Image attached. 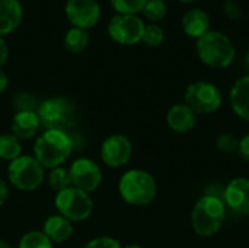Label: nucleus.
Instances as JSON below:
<instances>
[{"label": "nucleus", "instance_id": "obj_1", "mask_svg": "<svg viewBox=\"0 0 249 248\" xmlns=\"http://www.w3.org/2000/svg\"><path fill=\"white\" fill-rule=\"evenodd\" d=\"M73 152V140L69 133L45 130L34 145V158L45 170L63 165Z\"/></svg>", "mask_w": 249, "mask_h": 248}, {"label": "nucleus", "instance_id": "obj_2", "mask_svg": "<svg viewBox=\"0 0 249 248\" xmlns=\"http://www.w3.org/2000/svg\"><path fill=\"white\" fill-rule=\"evenodd\" d=\"M225 218V200L217 196L206 194L194 205L191 213V225L197 235L212 237L222 228Z\"/></svg>", "mask_w": 249, "mask_h": 248}, {"label": "nucleus", "instance_id": "obj_3", "mask_svg": "<svg viewBox=\"0 0 249 248\" xmlns=\"http://www.w3.org/2000/svg\"><path fill=\"white\" fill-rule=\"evenodd\" d=\"M118 191L125 203L131 206H146L155 200L158 186L149 172L143 170H130L120 178Z\"/></svg>", "mask_w": 249, "mask_h": 248}, {"label": "nucleus", "instance_id": "obj_4", "mask_svg": "<svg viewBox=\"0 0 249 248\" xmlns=\"http://www.w3.org/2000/svg\"><path fill=\"white\" fill-rule=\"evenodd\" d=\"M197 54L206 66L225 69L235 60V47L223 32L209 31L197 39Z\"/></svg>", "mask_w": 249, "mask_h": 248}, {"label": "nucleus", "instance_id": "obj_5", "mask_svg": "<svg viewBox=\"0 0 249 248\" xmlns=\"http://www.w3.org/2000/svg\"><path fill=\"white\" fill-rule=\"evenodd\" d=\"M41 127L45 130L66 132L74 127L77 114L76 107L63 96H53L42 101L36 111Z\"/></svg>", "mask_w": 249, "mask_h": 248}, {"label": "nucleus", "instance_id": "obj_6", "mask_svg": "<svg viewBox=\"0 0 249 248\" xmlns=\"http://www.w3.org/2000/svg\"><path fill=\"white\" fill-rule=\"evenodd\" d=\"M54 205L58 215L64 216L70 222L86 221L93 212V200L90 196L73 186L55 193Z\"/></svg>", "mask_w": 249, "mask_h": 248}, {"label": "nucleus", "instance_id": "obj_7", "mask_svg": "<svg viewBox=\"0 0 249 248\" xmlns=\"http://www.w3.org/2000/svg\"><path fill=\"white\" fill-rule=\"evenodd\" d=\"M7 177L12 186L20 191H34L44 183V168L29 155H20L7 167Z\"/></svg>", "mask_w": 249, "mask_h": 248}, {"label": "nucleus", "instance_id": "obj_8", "mask_svg": "<svg viewBox=\"0 0 249 248\" xmlns=\"http://www.w3.org/2000/svg\"><path fill=\"white\" fill-rule=\"evenodd\" d=\"M222 94L210 82H194L185 91V104L196 114H212L222 105Z\"/></svg>", "mask_w": 249, "mask_h": 248}, {"label": "nucleus", "instance_id": "obj_9", "mask_svg": "<svg viewBox=\"0 0 249 248\" xmlns=\"http://www.w3.org/2000/svg\"><path fill=\"white\" fill-rule=\"evenodd\" d=\"M144 23L136 15H117L109 20L108 34L121 45H134L142 41Z\"/></svg>", "mask_w": 249, "mask_h": 248}, {"label": "nucleus", "instance_id": "obj_10", "mask_svg": "<svg viewBox=\"0 0 249 248\" xmlns=\"http://www.w3.org/2000/svg\"><path fill=\"white\" fill-rule=\"evenodd\" d=\"M70 178L71 186L90 194L102 183V171L96 162L89 158H79L70 165Z\"/></svg>", "mask_w": 249, "mask_h": 248}, {"label": "nucleus", "instance_id": "obj_11", "mask_svg": "<svg viewBox=\"0 0 249 248\" xmlns=\"http://www.w3.org/2000/svg\"><path fill=\"white\" fill-rule=\"evenodd\" d=\"M133 153L131 142L124 134H111L101 145V159L109 168L125 165Z\"/></svg>", "mask_w": 249, "mask_h": 248}, {"label": "nucleus", "instance_id": "obj_12", "mask_svg": "<svg viewBox=\"0 0 249 248\" xmlns=\"http://www.w3.org/2000/svg\"><path fill=\"white\" fill-rule=\"evenodd\" d=\"M66 15L73 26L88 29L98 22L101 7L96 0H67Z\"/></svg>", "mask_w": 249, "mask_h": 248}, {"label": "nucleus", "instance_id": "obj_13", "mask_svg": "<svg viewBox=\"0 0 249 248\" xmlns=\"http://www.w3.org/2000/svg\"><path fill=\"white\" fill-rule=\"evenodd\" d=\"M225 205L242 215H249V178L232 180L223 193Z\"/></svg>", "mask_w": 249, "mask_h": 248}, {"label": "nucleus", "instance_id": "obj_14", "mask_svg": "<svg viewBox=\"0 0 249 248\" xmlns=\"http://www.w3.org/2000/svg\"><path fill=\"white\" fill-rule=\"evenodd\" d=\"M41 127L39 117L36 113L32 111H23L16 113L12 120V134L18 137L19 140H26L34 137Z\"/></svg>", "mask_w": 249, "mask_h": 248}, {"label": "nucleus", "instance_id": "obj_15", "mask_svg": "<svg viewBox=\"0 0 249 248\" xmlns=\"http://www.w3.org/2000/svg\"><path fill=\"white\" fill-rule=\"evenodd\" d=\"M196 113L187 104H177L166 114V121L169 127L178 133H187L193 130V127L196 126Z\"/></svg>", "mask_w": 249, "mask_h": 248}, {"label": "nucleus", "instance_id": "obj_16", "mask_svg": "<svg viewBox=\"0 0 249 248\" xmlns=\"http://www.w3.org/2000/svg\"><path fill=\"white\" fill-rule=\"evenodd\" d=\"M22 20V7L18 0H0V37L13 32Z\"/></svg>", "mask_w": 249, "mask_h": 248}, {"label": "nucleus", "instance_id": "obj_17", "mask_svg": "<svg viewBox=\"0 0 249 248\" xmlns=\"http://www.w3.org/2000/svg\"><path fill=\"white\" fill-rule=\"evenodd\" d=\"M42 232L51 243H64L73 235V224L61 215H53L45 219Z\"/></svg>", "mask_w": 249, "mask_h": 248}, {"label": "nucleus", "instance_id": "obj_18", "mask_svg": "<svg viewBox=\"0 0 249 248\" xmlns=\"http://www.w3.org/2000/svg\"><path fill=\"white\" fill-rule=\"evenodd\" d=\"M182 28L191 38H201L210 28V18L201 9H191L182 18Z\"/></svg>", "mask_w": 249, "mask_h": 248}, {"label": "nucleus", "instance_id": "obj_19", "mask_svg": "<svg viewBox=\"0 0 249 248\" xmlns=\"http://www.w3.org/2000/svg\"><path fill=\"white\" fill-rule=\"evenodd\" d=\"M231 105L233 111L249 121V75L241 77L231 91Z\"/></svg>", "mask_w": 249, "mask_h": 248}, {"label": "nucleus", "instance_id": "obj_20", "mask_svg": "<svg viewBox=\"0 0 249 248\" xmlns=\"http://www.w3.org/2000/svg\"><path fill=\"white\" fill-rule=\"evenodd\" d=\"M88 42H89V34L86 29H82V28L73 26L67 31V34L64 37L66 50L73 54L82 53L88 47Z\"/></svg>", "mask_w": 249, "mask_h": 248}, {"label": "nucleus", "instance_id": "obj_21", "mask_svg": "<svg viewBox=\"0 0 249 248\" xmlns=\"http://www.w3.org/2000/svg\"><path fill=\"white\" fill-rule=\"evenodd\" d=\"M22 155V145L18 137L13 134H1L0 136V158L4 161H15Z\"/></svg>", "mask_w": 249, "mask_h": 248}, {"label": "nucleus", "instance_id": "obj_22", "mask_svg": "<svg viewBox=\"0 0 249 248\" xmlns=\"http://www.w3.org/2000/svg\"><path fill=\"white\" fill-rule=\"evenodd\" d=\"M18 248H53V243L42 231H29L22 235Z\"/></svg>", "mask_w": 249, "mask_h": 248}, {"label": "nucleus", "instance_id": "obj_23", "mask_svg": "<svg viewBox=\"0 0 249 248\" xmlns=\"http://www.w3.org/2000/svg\"><path fill=\"white\" fill-rule=\"evenodd\" d=\"M48 184H50V187L55 193H58V191H61L64 189L71 187V178H70L69 170H66L63 167L53 168L50 175H48Z\"/></svg>", "mask_w": 249, "mask_h": 248}, {"label": "nucleus", "instance_id": "obj_24", "mask_svg": "<svg viewBox=\"0 0 249 248\" xmlns=\"http://www.w3.org/2000/svg\"><path fill=\"white\" fill-rule=\"evenodd\" d=\"M12 104H13V108L16 110V113H23V111L36 113L41 102H38V99L29 92H19L15 95Z\"/></svg>", "mask_w": 249, "mask_h": 248}, {"label": "nucleus", "instance_id": "obj_25", "mask_svg": "<svg viewBox=\"0 0 249 248\" xmlns=\"http://www.w3.org/2000/svg\"><path fill=\"white\" fill-rule=\"evenodd\" d=\"M147 0H111L112 7L120 15H136L143 10Z\"/></svg>", "mask_w": 249, "mask_h": 248}, {"label": "nucleus", "instance_id": "obj_26", "mask_svg": "<svg viewBox=\"0 0 249 248\" xmlns=\"http://www.w3.org/2000/svg\"><path fill=\"white\" fill-rule=\"evenodd\" d=\"M142 12L147 19L153 22L162 20L166 16V4L163 0H147Z\"/></svg>", "mask_w": 249, "mask_h": 248}, {"label": "nucleus", "instance_id": "obj_27", "mask_svg": "<svg viewBox=\"0 0 249 248\" xmlns=\"http://www.w3.org/2000/svg\"><path fill=\"white\" fill-rule=\"evenodd\" d=\"M165 39V34H163V29L159 26V25H147L144 26V31H143V37H142V41L149 45V47H159Z\"/></svg>", "mask_w": 249, "mask_h": 248}, {"label": "nucleus", "instance_id": "obj_28", "mask_svg": "<svg viewBox=\"0 0 249 248\" xmlns=\"http://www.w3.org/2000/svg\"><path fill=\"white\" fill-rule=\"evenodd\" d=\"M216 145H217L219 151H222L223 153H235V152H238L239 140L231 133H223L217 137Z\"/></svg>", "mask_w": 249, "mask_h": 248}, {"label": "nucleus", "instance_id": "obj_29", "mask_svg": "<svg viewBox=\"0 0 249 248\" xmlns=\"http://www.w3.org/2000/svg\"><path fill=\"white\" fill-rule=\"evenodd\" d=\"M83 248H123L121 244L111 237H98L90 240Z\"/></svg>", "mask_w": 249, "mask_h": 248}, {"label": "nucleus", "instance_id": "obj_30", "mask_svg": "<svg viewBox=\"0 0 249 248\" xmlns=\"http://www.w3.org/2000/svg\"><path fill=\"white\" fill-rule=\"evenodd\" d=\"M223 12L232 20H238V19L242 18V7H241V4L236 0H225Z\"/></svg>", "mask_w": 249, "mask_h": 248}, {"label": "nucleus", "instance_id": "obj_31", "mask_svg": "<svg viewBox=\"0 0 249 248\" xmlns=\"http://www.w3.org/2000/svg\"><path fill=\"white\" fill-rule=\"evenodd\" d=\"M238 153L242 159L249 161V134L244 136L239 140V148H238Z\"/></svg>", "mask_w": 249, "mask_h": 248}, {"label": "nucleus", "instance_id": "obj_32", "mask_svg": "<svg viewBox=\"0 0 249 248\" xmlns=\"http://www.w3.org/2000/svg\"><path fill=\"white\" fill-rule=\"evenodd\" d=\"M9 197V189H7V184L4 183L3 178H0V206L4 205V202L7 200Z\"/></svg>", "mask_w": 249, "mask_h": 248}, {"label": "nucleus", "instance_id": "obj_33", "mask_svg": "<svg viewBox=\"0 0 249 248\" xmlns=\"http://www.w3.org/2000/svg\"><path fill=\"white\" fill-rule=\"evenodd\" d=\"M7 54H9L7 45H6L4 39L0 37V66L6 63V60H7Z\"/></svg>", "mask_w": 249, "mask_h": 248}, {"label": "nucleus", "instance_id": "obj_34", "mask_svg": "<svg viewBox=\"0 0 249 248\" xmlns=\"http://www.w3.org/2000/svg\"><path fill=\"white\" fill-rule=\"evenodd\" d=\"M6 86H7V77H6L4 72L0 69V92H3L6 89Z\"/></svg>", "mask_w": 249, "mask_h": 248}, {"label": "nucleus", "instance_id": "obj_35", "mask_svg": "<svg viewBox=\"0 0 249 248\" xmlns=\"http://www.w3.org/2000/svg\"><path fill=\"white\" fill-rule=\"evenodd\" d=\"M0 248H12V247H10L6 241H1V240H0Z\"/></svg>", "mask_w": 249, "mask_h": 248}, {"label": "nucleus", "instance_id": "obj_36", "mask_svg": "<svg viewBox=\"0 0 249 248\" xmlns=\"http://www.w3.org/2000/svg\"><path fill=\"white\" fill-rule=\"evenodd\" d=\"M245 64H247V67L249 69V48L248 51H247V56H245Z\"/></svg>", "mask_w": 249, "mask_h": 248}, {"label": "nucleus", "instance_id": "obj_37", "mask_svg": "<svg viewBox=\"0 0 249 248\" xmlns=\"http://www.w3.org/2000/svg\"><path fill=\"white\" fill-rule=\"evenodd\" d=\"M123 248H143L142 246H137V244H130V246H125V247Z\"/></svg>", "mask_w": 249, "mask_h": 248}, {"label": "nucleus", "instance_id": "obj_38", "mask_svg": "<svg viewBox=\"0 0 249 248\" xmlns=\"http://www.w3.org/2000/svg\"><path fill=\"white\" fill-rule=\"evenodd\" d=\"M178 1H182V3H190V1H194V0H178Z\"/></svg>", "mask_w": 249, "mask_h": 248}]
</instances>
